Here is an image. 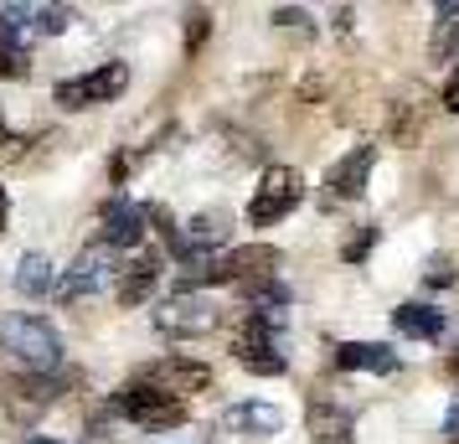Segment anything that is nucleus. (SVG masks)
Here are the masks:
<instances>
[{
	"label": "nucleus",
	"mask_w": 459,
	"mask_h": 444,
	"mask_svg": "<svg viewBox=\"0 0 459 444\" xmlns=\"http://www.w3.org/2000/svg\"><path fill=\"white\" fill-rule=\"evenodd\" d=\"M444 109L459 114V57H455V73H449V83H444Z\"/></svg>",
	"instance_id": "nucleus-26"
},
{
	"label": "nucleus",
	"mask_w": 459,
	"mask_h": 444,
	"mask_svg": "<svg viewBox=\"0 0 459 444\" xmlns=\"http://www.w3.org/2000/svg\"><path fill=\"white\" fill-rule=\"evenodd\" d=\"M372 248H377V228H356V233L346 238L341 258H346V264H356V258H361V254H372Z\"/></svg>",
	"instance_id": "nucleus-22"
},
{
	"label": "nucleus",
	"mask_w": 459,
	"mask_h": 444,
	"mask_svg": "<svg viewBox=\"0 0 459 444\" xmlns=\"http://www.w3.org/2000/svg\"><path fill=\"white\" fill-rule=\"evenodd\" d=\"M335 367L341 372H397V352L393 346H382V341H346V346H335Z\"/></svg>",
	"instance_id": "nucleus-14"
},
{
	"label": "nucleus",
	"mask_w": 459,
	"mask_h": 444,
	"mask_svg": "<svg viewBox=\"0 0 459 444\" xmlns=\"http://www.w3.org/2000/svg\"><path fill=\"white\" fill-rule=\"evenodd\" d=\"M207 37H212V16H207V11H191V16H186V57L207 42Z\"/></svg>",
	"instance_id": "nucleus-23"
},
{
	"label": "nucleus",
	"mask_w": 459,
	"mask_h": 444,
	"mask_svg": "<svg viewBox=\"0 0 459 444\" xmlns=\"http://www.w3.org/2000/svg\"><path fill=\"white\" fill-rule=\"evenodd\" d=\"M310 444H356L351 419H346L341 408H325V403H315V408H310Z\"/></svg>",
	"instance_id": "nucleus-17"
},
{
	"label": "nucleus",
	"mask_w": 459,
	"mask_h": 444,
	"mask_svg": "<svg viewBox=\"0 0 459 444\" xmlns=\"http://www.w3.org/2000/svg\"><path fill=\"white\" fill-rule=\"evenodd\" d=\"M140 233H145V212L129 207V202H108L104 217H99V243H108L119 254V248H134Z\"/></svg>",
	"instance_id": "nucleus-13"
},
{
	"label": "nucleus",
	"mask_w": 459,
	"mask_h": 444,
	"mask_svg": "<svg viewBox=\"0 0 459 444\" xmlns=\"http://www.w3.org/2000/svg\"><path fill=\"white\" fill-rule=\"evenodd\" d=\"M279 264H284V254H279L273 243H248V248H238V254L217 258L202 284H258V279H273Z\"/></svg>",
	"instance_id": "nucleus-9"
},
{
	"label": "nucleus",
	"mask_w": 459,
	"mask_h": 444,
	"mask_svg": "<svg viewBox=\"0 0 459 444\" xmlns=\"http://www.w3.org/2000/svg\"><path fill=\"white\" fill-rule=\"evenodd\" d=\"M114 414L129 423H140V429H150V434H166V429H181L186 423V403L134 378L125 393H114Z\"/></svg>",
	"instance_id": "nucleus-3"
},
{
	"label": "nucleus",
	"mask_w": 459,
	"mask_h": 444,
	"mask_svg": "<svg viewBox=\"0 0 459 444\" xmlns=\"http://www.w3.org/2000/svg\"><path fill=\"white\" fill-rule=\"evenodd\" d=\"M444 434H449V440H459V403L449 408V419H444Z\"/></svg>",
	"instance_id": "nucleus-28"
},
{
	"label": "nucleus",
	"mask_w": 459,
	"mask_h": 444,
	"mask_svg": "<svg viewBox=\"0 0 459 444\" xmlns=\"http://www.w3.org/2000/svg\"><path fill=\"white\" fill-rule=\"evenodd\" d=\"M16 290L26 300L52 290V264H47V254H22V264H16Z\"/></svg>",
	"instance_id": "nucleus-19"
},
{
	"label": "nucleus",
	"mask_w": 459,
	"mask_h": 444,
	"mask_svg": "<svg viewBox=\"0 0 459 444\" xmlns=\"http://www.w3.org/2000/svg\"><path fill=\"white\" fill-rule=\"evenodd\" d=\"M155 326L166 331V336H207V331H217L222 326V310L212 305V300L191 295V290H181V295H170L155 305Z\"/></svg>",
	"instance_id": "nucleus-7"
},
{
	"label": "nucleus",
	"mask_w": 459,
	"mask_h": 444,
	"mask_svg": "<svg viewBox=\"0 0 459 444\" xmlns=\"http://www.w3.org/2000/svg\"><path fill=\"white\" fill-rule=\"evenodd\" d=\"M5 212H11V196H5V187H0V228H5Z\"/></svg>",
	"instance_id": "nucleus-29"
},
{
	"label": "nucleus",
	"mask_w": 459,
	"mask_h": 444,
	"mask_svg": "<svg viewBox=\"0 0 459 444\" xmlns=\"http://www.w3.org/2000/svg\"><path fill=\"white\" fill-rule=\"evenodd\" d=\"M67 22H73L67 5H0V42L26 47V42H37V37L67 31Z\"/></svg>",
	"instance_id": "nucleus-6"
},
{
	"label": "nucleus",
	"mask_w": 459,
	"mask_h": 444,
	"mask_svg": "<svg viewBox=\"0 0 459 444\" xmlns=\"http://www.w3.org/2000/svg\"><path fill=\"white\" fill-rule=\"evenodd\" d=\"M273 22H279V26H305L310 16H305V11H294V5H290V11H273Z\"/></svg>",
	"instance_id": "nucleus-27"
},
{
	"label": "nucleus",
	"mask_w": 459,
	"mask_h": 444,
	"mask_svg": "<svg viewBox=\"0 0 459 444\" xmlns=\"http://www.w3.org/2000/svg\"><path fill=\"white\" fill-rule=\"evenodd\" d=\"M129 88V67L125 63H104L83 73V78H67L57 83V104L63 109H93V104H108V99H119Z\"/></svg>",
	"instance_id": "nucleus-8"
},
{
	"label": "nucleus",
	"mask_w": 459,
	"mask_h": 444,
	"mask_svg": "<svg viewBox=\"0 0 459 444\" xmlns=\"http://www.w3.org/2000/svg\"><path fill=\"white\" fill-rule=\"evenodd\" d=\"M449 378L459 382V352H449Z\"/></svg>",
	"instance_id": "nucleus-30"
},
{
	"label": "nucleus",
	"mask_w": 459,
	"mask_h": 444,
	"mask_svg": "<svg viewBox=\"0 0 459 444\" xmlns=\"http://www.w3.org/2000/svg\"><path fill=\"white\" fill-rule=\"evenodd\" d=\"M232 357L243 361L248 372H258V378L284 372V367H290V357H284V316L248 310L243 326H238V336H232Z\"/></svg>",
	"instance_id": "nucleus-1"
},
{
	"label": "nucleus",
	"mask_w": 459,
	"mask_h": 444,
	"mask_svg": "<svg viewBox=\"0 0 459 444\" xmlns=\"http://www.w3.org/2000/svg\"><path fill=\"white\" fill-rule=\"evenodd\" d=\"M429 57L434 63L459 57V0H444L438 5V26H434V42H429Z\"/></svg>",
	"instance_id": "nucleus-18"
},
{
	"label": "nucleus",
	"mask_w": 459,
	"mask_h": 444,
	"mask_svg": "<svg viewBox=\"0 0 459 444\" xmlns=\"http://www.w3.org/2000/svg\"><path fill=\"white\" fill-rule=\"evenodd\" d=\"M423 279H429L434 290H438V284H455V264H449V258H434V264H429V274H423Z\"/></svg>",
	"instance_id": "nucleus-25"
},
{
	"label": "nucleus",
	"mask_w": 459,
	"mask_h": 444,
	"mask_svg": "<svg viewBox=\"0 0 459 444\" xmlns=\"http://www.w3.org/2000/svg\"><path fill=\"white\" fill-rule=\"evenodd\" d=\"M114 284H119V254L108 243H88L83 254L73 258L67 279L57 284V300L73 305V300H88V295H99V290H114Z\"/></svg>",
	"instance_id": "nucleus-4"
},
{
	"label": "nucleus",
	"mask_w": 459,
	"mask_h": 444,
	"mask_svg": "<svg viewBox=\"0 0 459 444\" xmlns=\"http://www.w3.org/2000/svg\"><path fill=\"white\" fill-rule=\"evenodd\" d=\"M140 382H150V387H160V393L186 403V393L212 387V367L207 361H186V357H166V361H155V367H145Z\"/></svg>",
	"instance_id": "nucleus-10"
},
{
	"label": "nucleus",
	"mask_w": 459,
	"mask_h": 444,
	"mask_svg": "<svg viewBox=\"0 0 459 444\" xmlns=\"http://www.w3.org/2000/svg\"><path fill=\"white\" fill-rule=\"evenodd\" d=\"M0 346H5L11 357H22L31 372H52V367L63 361V341H57V331H52L47 320L26 316V310L0 316Z\"/></svg>",
	"instance_id": "nucleus-2"
},
{
	"label": "nucleus",
	"mask_w": 459,
	"mask_h": 444,
	"mask_svg": "<svg viewBox=\"0 0 459 444\" xmlns=\"http://www.w3.org/2000/svg\"><path fill=\"white\" fill-rule=\"evenodd\" d=\"M5 387H11L5 398L16 403V408H31V403H37V408H47V403L57 398V382H47V378H11Z\"/></svg>",
	"instance_id": "nucleus-20"
},
{
	"label": "nucleus",
	"mask_w": 459,
	"mask_h": 444,
	"mask_svg": "<svg viewBox=\"0 0 459 444\" xmlns=\"http://www.w3.org/2000/svg\"><path fill=\"white\" fill-rule=\"evenodd\" d=\"M26 73V52L11 42H0V78H22Z\"/></svg>",
	"instance_id": "nucleus-24"
},
{
	"label": "nucleus",
	"mask_w": 459,
	"mask_h": 444,
	"mask_svg": "<svg viewBox=\"0 0 459 444\" xmlns=\"http://www.w3.org/2000/svg\"><path fill=\"white\" fill-rule=\"evenodd\" d=\"M393 326L408 341H438L444 336V310H434V305H397Z\"/></svg>",
	"instance_id": "nucleus-16"
},
{
	"label": "nucleus",
	"mask_w": 459,
	"mask_h": 444,
	"mask_svg": "<svg viewBox=\"0 0 459 444\" xmlns=\"http://www.w3.org/2000/svg\"><path fill=\"white\" fill-rule=\"evenodd\" d=\"M31 155V135H11V129H0V166H16Z\"/></svg>",
	"instance_id": "nucleus-21"
},
{
	"label": "nucleus",
	"mask_w": 459,
	"mask_h": 444,
	"mask_svg": "<svg viewBox=\"0 0 459 444\" xmlns=\"http://www.w3.org/2000/svg\"><path fill=\"white\" fill-rule=\"evenodd\" d=\"M299 196H305V176H299L294 166H269L264 181H258V191H253L248 217L258 222V228H273L279 217H290V212L299 207Z\"/></svg>",
	"instance_id": "nucleus-5"
},
{
	"label": "nucleus",
	"mask_w": 459,
	"mask_h": 444,
	"mask_svg": "<svg viewBox=\"0 0 459 444\" xmlns=\"http://www.w3.org/2000/svg\"><path fill=\"white\" fill-rule=\"evenodd\" d=\"M26 444H57V440H26Z\"/></svg>",
	"instance_id": "nucleus-31"
},
{
	"label": "nucleus",
	"mask_w": 459,
	"mask_h": 444,
	"mask_svg": "<svg viewBox=\"0 0 459 444\" xmlns=\"http://www.w3.org/2000/svg\"><path fill=\"white\" fill-rule=\"evenodd\" d=\"M155 279H160V258L155 254H140V258H129V264H119V284H114L119 305H140L155 290Z\"/></svg>",
	"instance_id": "nucleus-15"
},
{
	"label": "nucleus",
	"mask_w": 459,
	"mask_h": 444,
	"mask_svg": "<svg viewBox=\"0 0 459 444\" xmlns=\"http://www.w3.org/2000/svg\"><path fill=\"white\" fill-rule=\"evenodd\" d=\"M222 429L228 434H248V440H269V434L284 429V408H273V403H232L222 414Z\"/></svg>",
	"instance_id": "nucleus-12"
},
{
	"label": "nucleus",
	"mask_w": 459,
	"mask_h": 444,
	"mask_svg": "<svg viewBox=\"0 0 459 444\" xmlns=\"http://www.w3.org/2000/svg\"><path fill=\"white\" fill-rule=\"evenodd\" d=\"M377 166V145H356L351 155H341L331 170H325V202H356L367 191V176Z\"/></svg>",
	"instance_id": "nucleus-11"
}]
</instances>
